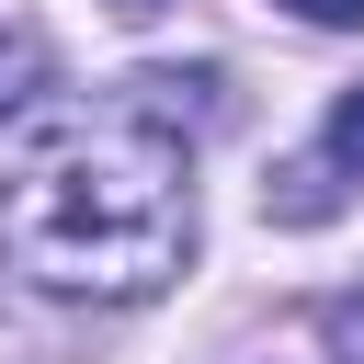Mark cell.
<instances>
[{"instance_id":"obj_1","label":"cell","mask_w":364,"mask_h":364,"mask_svg":"<svg viewBox=\"0 0 364 364\" xmlns=\"http://www.w3.org/2000/svg\"><path fill=\"white\" fill-rule=\"evenodd\" d=\"M0 250L34 296H159L193 262V136L136 102L46 125L0 171Z\"/></svg>"},{"instance_id":"obj_2","label":"cell","mask_w":364,"mask_h":364,"mask_svg":"<svg viewBox=\"0 0 364 364\" xmlns=\"http://www.w3.org/2000/svg\"><path fill=\"white\" fill-rule=\"evenodd\" d=\"M330 205H341V159H330V148H318V159H284V171L262 182V216H273V228H318Z\"/></svg>"},{"instance_id":"obj_3","label":"cell","mask_w":364,"mask_h":364,"mask_svg":"<svg viewBox=\"0 0 364 364\" xmlns=\"http://www.w3.org/2000/svg\"><path fill=\"white\" fill-rule=\"evenodd\" d=\"M46 80H57V46H46V23H0V114H23Z\"/></svg>"},{"instance_id":"obj_4","label":"cell","mask_w":364,"mask_h":364,"mask_svg":"<svg viewBox=\"0 0 364 364\" xmlns=\"http://www.w3.org/2000/svg\"><path fill=\"white\" fill-rule=\"evenodd\" d=\"M318 148L341 159V182H364V91H341V102H330V125H318Z\"/></svg>"},{"instance_id":"obj_5","label":"cell","mask_w":364,"mask_h":364,"mask_svg":"<svg viewBox=\"0 0 364 364\" xmlns=\"http://www.w3.org/2000/svg\"><path fill=\"white\" fill-rule=\"evenodd\" d=\"M284 11H296V23H330V34H353V23H364V0H284Z\"/></svg>"},{"instance_id":"obj_6","label":"cell","mask_w":364,"mask_h":364,"mask_svg":"<svg viewBox=\"0 0 364 364\" xmlns=\"http://www.w3.org/2000/svg\"><path fill=\"white\" fill-rule=\"evenodd\" d=\"M114 11H159V0H114Z\"/></svg>"}]
</instances>
